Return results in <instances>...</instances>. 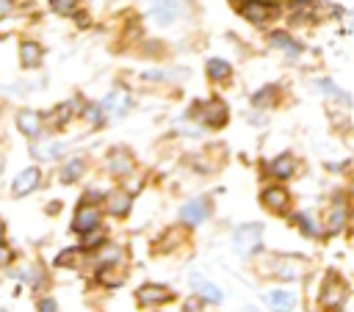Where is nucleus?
Here are the masks:
<instances>
[{
	"mask_svg": "<svg viewBox=\"0 0 354 312\" xmlns=\"http://www.w3.org/2000/svg\"><path fill=\"white\" fill-rule=\"evenodd\" d=\"M3 235H6V226H3V221H0V243H3Z\"/></svg>",
	"mask_w": 354,
	"mask_h": 312,
	"instance_id": "35",
	"label": "nucleus"
},
{
	"mask_svg": "<svg viewBox=\"0 0 354 312\" xmlns=\"http://www.w3.org/2000/svg\"><path fill=\"white\" fill-rule=\"evenodd\" d=\"M50 8L61 17H72L77 11V0H50Z\"/></svg>",
	"mask_w": 354,
	"mask_h": 312,
	"instance_id": "29",
	"label": "nucleus"
},
{
	"mask_svg": "<svg viewBox=\"0 0 354 312\" xmlns=\"http://www.w3.org/2000/svg\"><path fill=\"white\" fill-rule=\"evenodd\" d=\"M83 260H86V248L77 246V248H66V251H61V254L55 257V265H58V268H75V265H80Z\"/></svg>",
	"mask_w": 354,
	"mask_h": 312,
	"instance_id": "21",
	"label": "nucleus"
},
{
	"mask_svg": "<svg viewBox=\"0 0 354 312\" xmlns=\"http://www.w3.org/2000/svg\"><path fill=\"white\" fill-rule=\"evenodd\" d=\"M232 248L241 254V257H252L263 248V226L260 224H243L235 229L232 235Z\"/></svg>",
	"mask_w": 354,
	"mask_h": 312,
	"instance_id": "3",
	"label": "nucleus"
},
{
	"mask_svg": "<svg viewBox=\"0 0 354 312\" xmlns=\"http://www.w3.org/2000/svg\"><path fill=\"white\" fill-rule=\"evenodd\" d=\"M293 168H296V163H293V157H288V155H279V157H274V160L268 163V174L277 177V179H290V177H293Z\"/></svg>",
	"mask_w": 354,
	"mask_h": 312,
	"instance_id": "17",
	"label": "nucleus"
},
{
	"mask_svg": "<svg viewBox=\"0 0 354 312\" xmlns=\"http://www.w3.org/2000/svg\"><path fill=\"white\" fill-rule=\"evenodd\" d=\"M108 168H111L113 174L124 177V174H130V171H133V160H130L124 152H116V155H111V157H108Z\"/></svg>",
	"mask_w": 354,
	"mask_h": 312,
	"instance_id": "26",
	"label": "nucleus"
},
{
	"mask_svg": "<svg viewBox=\"0 0 354 312\" xmlns=\"http://www.w3.org/2000/svg\"><path fill=\"white\" fill-rule=\"evenodd\" d=\"M268 41H271V47L282 50V52H285L290 61H296V58L301 55V50H304V47H301V44H299L293 36H288L285 30H274V33L268 36Z\"/></svg>",
	"mask_w": 354,
	"mask_h": 312,
	"instance_id": "14",
	"label": "nucleus"
},
{
	"mask_svg": "<svg viewBox=\"0 0 354 312\" xmlns=\"http://www.w3.org/2000/svg\"><path fill=\"white\" fill-rule=\"evenodd\" d=\"M83 171H86V160H80V157H75V160H69L64 168H61V182H75V179H80L83 177Z\"/></svg>",
	"mask_w": 354,
	"mask_h": 312,
	"instance_id": "25",
	"label": "nucleus"
},
{
	"mask_svg": "<svg viewBox=\"0 0 354 312\" xmlns=\"http://www.w3.org/2000/svg\"><path fill=\"white\" fill-rule=\"evenodd\" d=\"M235 8L252 25H266L268 19L279 17V6L271 3V0H235Z\"/></svg>",
	"mask_w": 354,
	"mask_h": 312,
	"instance_id": "2",
	"label": "nucleus"
},
{
	"mask_svg": "<svg viewBox=\"0 0 354 312\" xmlns=\"http://www.w3.org/2000/svg\"><path fill=\"white\" fill-rule=\"evenodd\" d=\"M152 17L158 19V22H171L174 17H177V0H155V6H152Z\"/></svg>",
	"mask_w": 354,
	"mask_h": 312,
	"instance_id": "20",
	"label": "nucleus"
},
{
	"mask_svg": "<svg viewBox=\"0 0 354 312\" xmlns=\"http://www.w3.org/2000/svg\"><path fill=\"white\" fill-rule=\"evenodd\" d=\"M39 312H58V306H55V301L53 298H39V306H36Z\"/></svg>",
	"mask_w": 354,
	"mask_h": 312,
	"instance_id": "32",
	"label": "nucleus"
},
{
	"mask_svg": "<svg viewBox=\"0 0 354 312\" xmlns=\"http://www.w3.org/2000/svg\"><path fill=\"white\" fill-rule=\"evenodd\" d=\"M246 312H260V309L257 306H246Z\"/></svg>",
	"mask_w": 354,
	"mask_h": 312,
	"instance_id": "36",
	"label": "nucleus"
},
{
	"mask_svg": "<svg viewBox=\"0 0 354 312\" xmlns=\"http://www.w3.org/2000/svg\"><path fill=\"white\" fill-rule=\"evenodd\" d=\"M191 287H194V293L202 298V304H221V290L213 284V282H207L202 273H191Z\"/></svg>",
	"mask_w": 354,
	"mask_h": 312,
	"instance_id": "10",
	"label": "nucleus"
},
{
	"mask_svg": "<svg viewBox=\"0 0 354 312\" xmlns=\"http://www.w3.org/2000/svg\"><path fill=\"white\" fill-rule=\"evenodd\" d=\"M17 127H19V133H22V135L36 138V135L41 133V127H44V116H41L39 110L25 108V110H19V113H17Z\"/></svg>",
	"mask_w": 354,
	"mask_h": 312,
	"instance_id": "9",
	"label": "nucleus"
},
{
	"mask_svg": "<svg viewBox=\"0 0 354 312\" xmlns=\"http://www.w3.org/2000/svg\"><path fill=\"white\" fill-rule=\"evenodd\" d=\"M100 226V210L94 207V204H80L77 207V213H75V218H72V229L77 232V235H86V232H91V229H97Z\"/></svg>",
	"mask_w": 354,
	"mask_h": 312,
	"instance_id": "8",
	"label": "nucleus"
},
{
	"mask_svg": "<svg viewBox=\"0 0 354 312\" xmlns=\"http://www.w3.org/2000/svg\"><path fill=\"white\" fill-rule=\"evenodd\" d=\"M318 88H321V91H326V94H332V97H337L343 105H348V94H346V91H340L337 86H332L329 80H318Z\"/></svg>",
	"mask_w": 354,
	"mask_h": 312,
	"instance_id": "30",
	"label": "nucleus"
},
{
	"mask_svg": "<svg viewBox=\"0 0 354 312\" xmlns=\"http://www.w3.org/2000/svg\"><path fill=\"white\" fill-rule=\"evenodd\" d=\"M346 298H348V284L335 271H329L326 279H324V284H321V293H318L321 309L324 312H340L343 304H346Z\"/></svg>",
	"mask_w": 354,
	"mask_h": 312,
	"instance_id": "1",
	"label": "nucleus"
},
{
	"mask_svg": "<svg viewBox=\"0 0 354 312\" xmlns=\"http://www.w3.org/2000/svg\"><path fill=\"white\" fill-rule=\"evenodd\" d=\"M19 61H22L25 69H36L44 61V47L39 41H33V39L19 41Z\"/></svg>",
	"mask_w": 354,
	"mask_h": 312,
	"instance_id": "13",
	"label": "nucleus"
},
{
	"mask_svg": "<svg viewBox=\"0 0 354 312\" xmlns=\"http://www.w3.org/2000/svg\"><path fill=\"white\" fill-rule=\"evenodd\" d=\"M0 312H6V309H0Z\"/></svg>",
	"mask_w": 354,
	"mask_h": 312,
	"instance_id": "37",
	"label": "nucleus"
},
{
	"mask_svg": "<svg viewBox=\"0 0 354 312\" xmlns=\"http://www.w3.org/2000/svg\"><path fill=\"white\" fill-rule=\"evenodd\" d=\"M266 306L271 312H293L296 309V293L293 290H268Z\"/></svg>",
	"mask_w": 354,
	"mask_h": 312,
	"instance_id": "11",
	"label": "nucleus"
},
{
	"mask_svg": "<svg viewBox=\"0 0 354 312\" xmlns=\"http://www.w3.org/2000/svg\"><path fill=\"white\" fill-rule=\"evenodd\" d=\"M130 207H133V196H130V193L116 191V193L108 196V210H111V215H127Z\"/></svg>",
	"mask_w": 354,
	"mask_h": 312,
	"instance_id": "19",
	"label": "nucleus"
},
{
	"mask_svg": "<svg viewBox=\"0 0 354 312\" xmlns=\"http://www.w3.org/2000/svg\"><path fill=\"white\" fill-rule=\"evenodd\" d=\"M97 246H105V235L102 232H86V243H83V248H97Z\"/></svg>",
	"mask_w": 354,
	"mask_h": 312,
	"instance_id": "31",
	"label": "nucleus"
},
{
	"mask_svg": "<svg viewBox=\"0 0 354 312\" xmlns=\"http://www.w3.org/2000/svg\"><path fill=\"white\" fill-rule=\"evenodd\" d=\"M127 105H130V97L124 94V91H111L102 102H100V108H102V113L108 116H122L124 110H127Z\"/></svg>",
	"mask_w": 354,
	"mask_h": 312,
	"instance_id": "15",
	"label": "nucleus"
},
{
	"mask_svg": "<svg viewBox=\"0 0 354 312\" xmlns=\"http://www.w3.org/2000/svg\"><path fill=\"white\" fill-rule=\"evenodd\" d=\"M260 202H263L266 210H271V213L279 215V213L288 210V204H290V193H288L285 188H279V185H266L263 193H260Z\"/></svg>",
	"mask_w": 354,
	"mask_h": 312,
	"instance_id": "6",
	"label": "nucleus"
},
{
	"mask_svg": "<svg viewBox=\"0 0 354 312\" xmlns=\"http://www.w3.org/2000/svg\"><path fill=\"white\" fill-rule=\"evenodd\" d=\"M346 215H348L346 199H343V196H337V199H335V204H332V210H329V235H335V232H340V229H343Z\"/></svg>",
	"mask_w": 354,
	"mask_h": 312,
	"instance_id": "18",
	"label": "nucleus"
},
{
	"mask_svg": "<svg viewBox=\"0 0 354 312\" xmlns=\"http://www.w3.org/2000/svg\"><path fill=\"white\" fill-rule=\"evenodd\" d=\"M293 221L299 224V229H301L307 237H318V226H315V221H313L307 213H293Z\"/></svg>",
	"mask_w": 354,
	"mask_h": 312,
	"instance_id": "27",
	"label": "nucleus"
},
{
	"mask_svg": "<svg viewBox=\"0 0 354 312\" xmlns=\"http://www.w3.org/2000/svg\"><path fill=\"white\" fill-rule=\"evenodd\" d=\"M136 298L141 306H160V304H169L174 298V293L166 287V284H158V282H147L136 290Z\"/></svg>",
	"mask_w": 354,
	"mask_h": 312,
	"instance_id": "5",
	"label": "nucleus"
},
{
	"mask_svg": "<svg viewBox=\"0 0 354 312\" xmlns=\"http://www.w3.org/2000/svg\"><path fill=\"white\" fill-rule=\"evenodd\" d=\"M205 72H207V80H210V83H224V80H230L232 66H230L224 58H207Z\"/></svg>",
	"mask_w": 354,
	"mask_h": 312,
	"instance_id": "16",
	"label": "nucleus"
},
{
	"mask_svg": "<svg viewBox=\"0 0 354 312\" xmlns=\"http://www.w3.org/2000/svg\"><path fill=\"white\" fill-rule=\"evenodd\" d=\"M196 105H199V102H196ZM194 116H196L205 127L218 130V127H224V124H227L230 110H227V102H221V99H210V102H202V105L194 110Z\"/></svg>",
	"mask_w": 354,
	"mask_h": 312,
	"instance_id": "4",
	"label": "nucleus"
},
{
	"mask_svg": "<svg viewBox=\"0 0 354 312\" xmlns=\"http://www.w3.org/2000/svg\"><path fill=\"white\" fill-rule=\"evenodd\" d=\"M313 8H315V0H290V3H288L290 19H296V22L310 19V17H313Z\"/></svg>",
	"mask_w": 354,
	"mask_h": 312,
	"instance_id": "22",
	"label": "nucleus"
},
{
	"mask_svg": "<svg viewBox=\"0 0 354 312\" xmlns=\"http://www.w3.org/2000/svg\"><path fill=\"white\" fill-rule=\"evenodd\" d=\"M183 309H185V312H202V298H188Z\"/></svg>",
	"mask_w": 354,
	"mask_h": 312,
	"instance_id": "33",
	"label": "nucleus"
},
{
	"mask_svg": "<svg viewBox=\"0 0 354 312\" xmlns=\"http://www.w3.org/2000/svg\"><path fill=\"white\" fill-rule=\"evenodd\" d=\"M277 97H279V88H277L274 83H268L266 88H260V91L252 97V105H254V108H271V105L277 102Z\"/></svg>",
	"mask_w": 354,
	"mask_h": 312,
	"instance_id": "23",
	"label": "nucleus"
},
{
	"mask_svg": "<svg viewBox=\"0 0 354 312\" xmlns=\"http://www.w3.org/2000/svg\"><path fill=\"white\" fill-rule=\"evenodd\" d=\"M207 215H210V202H207L205 196H202V199H194V202H188V204L180 207V221L188 224V226H199Z\"/></svg>",
	"mask_w": 354,
	"mask_h": 312,
	"instance_id": "7",
	"label": "nucleus"
},
{
	"mask_svg": "<svg viewBox=\"0 0 354 312\" xmlns=\"http://www.w3.org/2000/svg\"><path fill=\"white\" fill-rule=\"evenodd\" d=\"M69 116H72V105L69 102H61V105H55V110L50 116H44V124H53L55 130H61L69 121Z\"/></svg>",
	"mask_w": 354,
	"mask_h": 312,
	"instance_id": "24",
	"label": "nucleus"
},
{
	"mask_svg": "<svg viewBox=\"0 0 354 312\" xmlns=\"http://www.w3.org/2000/svg\"><path fill=\"white\" fill-rule=\"evenodd\" d=\"M83 116L91 121V127H102V124H105V113H102L100 102H88L86 110H83Z\"/></svg>",
	"mask_w": 354,
	"mask_h": 312,
	"instance_id": "28",
	"label": "nucleus"
},
{
	"mask_svg": "<svg viewBox=\"0 0 354 312\" xmlns=\"http://www.w3.org/2000/svg\"><path fill=\"white\" fill-rule=\"evenodd\" d=\"M39 179H41V171H39L36 166L22 168V171L17 174V179H14V185H11L14 196H28V193H30V191L39 185Z\"/></svg>",
	"mask_w": 354,
	"mask_h": 312,
	"instance_id": "12",
	"label": "nucleus"
},
{
	"mask_svg": "<svg viewBox=\"0 0 354 312\" xmlns=\"http://www.w3.org/2000/svg\"><path fill=\"white\" fill-rule=\"evenodd\" d=\"M8 262H11V251L0 243V265H8Z\"/></svg>",
	"mask_w": 354,
	"mask_h": 312,
	"instance_id": "34",
	"label": "nucleus"
}]
</instances>
